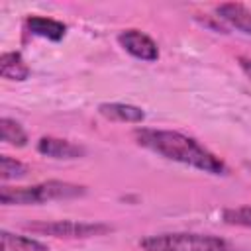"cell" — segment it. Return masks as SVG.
I'll return each instance as SVG.
<instances>
[{"label": "cell", "instance_id": "1", "mask_svg": "<svg viewBox=\"0 0 251 251\" xmlns=\"http://www.w3.org/2000/svg\"><path fill=\"white\" fill-rule=\"evenodd\" d=\"M133 139L137 145L145 147L147 151L167 159L175 161L186 167H192L196 171L214 175V176H226L229 175L227 165L212 153L208 147H204L198 139L175 131V129H155V127H137L133 131Z\"/></svg>", "mask_w": 251, "mask_h": 251}, {"label": "cell", "instance_id": "2", "mask_svg": "<svg viewBox=\"0 0 251 251\" xmlns=\"http://www.w3.org/2000/svg\"><path fill=\"white\" fill-rule=\"evenodd\" d=\"M86 194L84 184L67 180H45L31 186H2L0 202L4 206H33L53 200H71Z\"/></svg>", "mask_w": 251, "mask_h": 251}, {"label": "cell", "instance_id": "3", "mask_svg": "<svg viewBox=\"0 0 251 251\" xmlns=\"http://www.w3.org/2000/svg\"><path fill=\"white\" fill-rule=\"evenodd\" d=\"M141 251H243L227 239L212 233L167 231L139 239Z\"/></svg>", "mask_w": 251, "mask_h": 251}, {"label": "cell", "instance_id": "4", "mask_svg": "<svg viewBox=\"0 0 251 251\" xmlns=\"http://www.w3.org/2000/svg\"><path fill=\"white\" fill-rule=\"evenodd\" d=\"M25 229L37 235L65 237V239H86L110 233L114 227L104 222H78V220H53V222H31Z\"/></svg>", "mask_w": 251, "mask_h": 251}, {"label": "cell", "instance_id": "5", "mask_svg": "<svg viewBox=\"0 0 251 251\" xmlns=\"http://www.w3.org/2000/svg\"><path fill=\"white\" fill-rule=\"evenodd\" d=\"M118 43L133 59H139V61H145V63H153V61L159 59L157 43L147 33H143L141 29H135V27L122 29L118 33Z\"/></svg>", "mask_w": 251, "mask_h": 251}, {"label": "cell", "instance_id": "6", "mask_svg": "<svg viewBox=\"0 0 251 251\" xmlns=\"http://www.w3.org/2000/svg\"><path fill=\"white\" fill-rule=\"evenodd\" d=\"M37 153L49 157V159H63V161H71V159H80L84 157L86 149L75 141L69 139H61L55 135H43L37 139Z\"/></svg>", "mask_w": 251, "mask_h": 251}, {"label": "cell", "instance_id": "7", "mask_svg": "<svg viewBox=\"0 0 251 251\" xmlns=\"http://www.w3.org/2000/svg\"><path fill=\"white\" fill-rule=\"evenodd\" d=\"M216 18L222 20L226 25L251 35V8H247L241 2H224L216 8Z\"/></svg>", "mask_w": 251, "mask_h": 251}, {"label": "cell", "instance_id": "8", "mask_svg": "<svg viewBox=\"0 0 251 251\" xmlns=\"http://www.w3.org/2000/svg\"><path fill=\"white\" fill-rule=\"evenodd\" d=\"M98 112L106 120L120 124H141L145 120V112L139 106L126 102H102L98 106Z\"/></svg>", "mask_w": 251, "mask_h": 251}, {"label": "cell", "instance_id": "9", "mask_svg": "<svg viewBox=\"0 0 251 251\" xmlns=\"http://www.w3.org/2000/svg\"><path fill=\"white\" fill-rule=\"evenodd\" d=\"M25 27L31 35H37V37H43L49 41H61L67 33V25L63 22L45 18V16H27Z\"/></svg>", "mask_w": 251, "mask_h": 251}, {"label": "cell", "instance_id": "10", "mask_svg": "<svg viewBox=\"0 0 251 251\" xmlns=\"http://www.w3.org/2000/svg\"><path fill=\"white\" fill-rule=\"evenodd\" d=\"M29 73L31 71H29L27 63L24 61L22 53H18V51L2 53V57H0V75H2V78L22 82L29 76Z\"/></svg>", "mask_w": 251, "mask_h": 251}, {"label": "cell", "instance_id": "11", "mask_svg": "<svg viewBox=\"0 0 251 251\" xmlns=\"http://www.w3.org/2000/svg\"><path fill=\"white\" fill-rule=\"evenodd\" d=\"M0 241H2V251H49V247L39 239L20 235L8 229L0 231Z\"/></svg>", "mask_w": 251, "mask_h": 251}, {"label": "cell", "instance_id": "12", "mask_svg": "<svg viewBox=\"0 0 251 251\" xmlns=\"http://www.w3.org/2000/svg\"><path fill=\"white\" fill-rule=\"evenodd\" d=\"M0 137L4 143L12 145V147H25L29 141L24 126L12 118H6V116L0 120Z\"/></svg>", "mask_w": 251, "mask_h": 251}, {"label": "cell", "instance_id": "13", "mask_svg": "<svg viewBox=\"0 0 251 251\" xmlns=\"http://www.w3.org/2000/svg\"><path fill=\"white\" fill-rule=\"evenodd\" d=\"M29 173V167L25 163H22L20 159H14L10 155H2L0 157V178L6 182V180H18V178H24L27 176Z\"/></svg>", "mask_w": 251, "mask_h": 251}, {"label": "cell", "instance_id": "14", "mask_svg": "<svg viewBox=\"0 0 251 251\" xmlns=\"http://www.w3.org/2000/svg\"><path fill=\"white\" fill-rule=\"evenodd\" d=\"M222 220L227 226L235 227H249L251 229V204L245 206H235V208H226L222 212Z\"/></svg>", "mask_w": 251, "mask_h": 251}, {"label": "cell", "instance_id": "15", "mask_svg": "<svg viewBox=\"0 0 251 251\" xmlns=\"http://www.w3.org/2000/svg\"><path fill=\"white\" fill-rule=\"evenodd\" d=\"M237 65H239V69L251 78V59H249V57H239V59H237Z\"/></svg>", "mask_w": 251, "mask_h": 251}]
</instances>
